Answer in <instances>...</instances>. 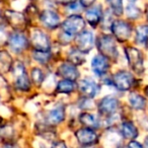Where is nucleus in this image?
<instances>
[{"mask_svg": "<svg viewBox=\"0 0 148 148\" xmlns=\"http://www.w3.org/2000/svg\"><path fill=\"white\" fill-rule=\"evenodd\" d=\"M13 61L11 56L7 51H0V73L5 74L9 72L12 68Z\"/></svg>", "mask_w": 148, "mask_h": 148, "instance_id": "obj_19", "label": "nucleus"}, {"mask_svg": "<svg viewBox=\"0 0 148 148\" xmlns=\"http://www.w3.org/2000/svg\"><path fill=\"white\" fill-rule=\"evenodd\" d=\"M75 135H76L79 143L84 146L93 145L99 140L97 134L92 129H89V128H81L78 131H76Z\"/></svg>", "mask_w": 148, "mask_h": 148, "instance_id": "obj_14", "label": "nucleus"}, {"mask_svg": "<svg viewBox=\"0 0 148 148\" xmlns=\"http://www.w3.org/2000/svg\"><path fill=\"white\" fill-rule=\"evenodd\" d=\"M5 18L7 23L18 33H21L23 29H27V21L25 17V14L13 10H7L5 12Z\"/></svg>", "mask_w": 148, "mask_h": 148, "instance_id": "obj_8", "label": "nucleus"}, {"mask_svg": "<svg viewBox=\"0 0 148 148\" xmlns=\"http://www.w3.org/2000/svg\"><path fill=\"white\" fill-rule=\"evenodd\" d=\"M125 11L127 16L131 19H137L140 16V14H141V11L136 6L135 2H127Z\"/></svg>", "mask_w": 148, "mask_h": 148, "instance_id": "obj_26", "label": "nucleus"}, {"mask_svg": "<svg viewBox=\"0 0 148 148\" xmlns=\"http://www.w3.org/2000/svg\"><path fill=\"white\" fill-rule=\"evenodd\" d=\"M118 108H119V101L111 95L101 99L97 105V110H99V114L106 116V117H110V116L114 115L118 110Z\"/></svg>", "mask_w": 148, "mask_h": 148, "instance_id": "obj_9", "label": "nucleus"}, {"mask_svg": "<svg viewBox=\"0 0 148 148\" xmlns=\"http://www.w3.org/2000/svg\"><path fill=\"white\" fill-rule=\"evenodd\" d=\"M79 121L82 125L89 129H97L99 127V121L95 115L89 113H82L79 116Z\"/></svg>", "mask_w": 148, "mask_h": 148, "instance_id": "obj_20", "label": "nucleus"}, {"mask_svg": "<svg viewBox=\"0 0 148 148\" xmlns=\"http://www.w3.org/2000/svg\"><path fill=\"white\" fill-rule=\"evenodd\" d=\"M144 92H145V95H147V97H148V86L145 87V89H144Z\"/></svg>", "mask_w": 148, "mask_h": 148, "instance_id": "obj_35", "label": "nucleus"}, {"mask_svg": "<svg viewBox=\"0 0 148 148\" xmlns=\"http://www.w3.org/2000/svg\"><path fill=\"white\" fill-rule=\"evenodd\" d=\"M68 60L71 64L75 66H78V65H82L83 63L85 62V57L83 55L82 52H80L78 49H72L69 53V57H68Z\"/></svg>", "mask_w": 148, "mask_h": 148, "instance_id": "obj_24", "label": "nucleus"}, {"mask_svg": "<svg viewBox=\"0 0 148 148\" xmlns=\"http://www.w3.org/2000/svg\"><path fill=\"white\" fill-rule=\"evenodd\" d=\"M56 2L63 5H72L76 3V0H56Z\"/></svg>", "mask_w": 148, "mask_h": 148, "instance_id": "obj_32", "label": "nucleus"}, {"mask_svg": "<svg viewBox=\"0 0 148 148\" xmlns=\"http://www.w3.org/2000/svg\"><path fill=\"white\" fill-rule=\"evenodd\" d=\"M129 103L130 106L133 108L134 110H138L141 111L144 110L146 107V99L144 97L138 95L136 92H131L129 95Z\"/></svg>", "mask_w": 148, "mask_h": 148, "instance_id": "obj_23", "label": "nucleus"}, {"mask_svg": "<svg viewBox=\"0 0 148 148\" xmlns=\"http://www.w3.org/2000/svg\"><path fill=\"white\" fill-rule=\"evenodd\" d=\"M103 13L101 6L97 5V6H93L87 9L86 12H85V19L91 27H95L99 25V23L103 19Z\"/></svg>", "mask_w": 148, "mask_h": 148, "instance_id": "obj_17", "label": "nucleus"}, {"mask_svg": "<svg viewBox=\"0 0 148 148\" xmlns=\"http://www.w3.org/2000/svg\"><path fill=\"white\" fill-rule=\"evenodd\" d=\"M78 88L85 99H93L99 92V85L90 78H85L79 82Z\"/></svg>", "mask_w": 148, "mask_h": 148, "instance_id": "obj_12", "label": "nucleus"}, {"mask_svg": "<svg viewBox=\"0 0 148 148\" xmlns=\"http://www.w3.org/2000/svg\"><path fill=\"white\" fill-rule=\"evenodd\" d=\"M91 69L97 76H103L109 71L110 64L109 60L101 55H97L91 61Z\"/></svg>", "mask_w": 148, "mask_h": 148, "instance_id": "obj_16", "label": "nucleus"}, {"mask_svg": "<svg viewBox=\"0 0 148 148\" xmlns=\"http://www.w3.org/2000/svg\"><path fill=\"white\" fill-rule=\"evenodd\" d=\"M147 139H148V137H147Z\"/></svg>", "mask_w": 148, "mask_h": 148, "instance_id": "obj_38", "label": "nucleus"}, {"mask_svg": "<svg viewBox=\"0 0 148 148\" xmlns=\"http://www.w3.org/2000/svg\"><path fill=\"white\" fill-rule=\"evenodd\" d=\"M110 6L112 8L114 14H116L117 16L123 14L124 7H123V0H108Z\"/></svg>", "mask_w": 148, "mask_h": 148, "instance_id": "obj_27", "label": "nucleus"}, {"mask_svg": "<svg viewBox=\"0 0 148 148\" xmlns=\"http://www.w3.org/2000/svg\"><path fill=\"white\" fill-rule=\"evenodd\" d=\"M121 134L126 139H135L138 136V130L132 122H124L121 125Z\"/></svg>", "mask_w": 148, "mask_h": 148, "instance_id": "obj_21", "label": "nucleus"}, {"mask_svg": "<svg viewBox=\"0 0 148 148\" xmlns=\"http://www.w3.org/2000/svg\"><path fill=\"white\" fill-rule=\"evenodd\" d=\"M97 50L101 53V56L107 58L111 61H117L119 57L116 42L112 36L110 35H101L97 38Z\"/></svg>", "mask_w": 148, "mask_h": 148, "instance_id": "obj_1", "label": "nucleus"}, {"mask_svg": "<svg viewBox=\"0 0 148 148\" xmlns=\"http://www.w3.org/2000/svg\"><path fill=\"white\" fill-rule=\"evenodd\" d=\"M31 76H32L33 82L35 83L36 85H38V86H40V85L43 83L44 79H45V75H44L43 71H42L40 68H33V69H32Z\"/></svg>", "mask_w": 148, "mask_h": 148, "instance_id": "obj_28", "label": "nucleus"}, {"mask_svg": "<svg viewBox=\"0 0 148 148\" xmlns=\"http://www.w3.org/2000/svg\"><path fill=\"white\" fill-rule=\"evenodd\" d=\"M114 86L122 91H127L134 87L136 80L131 73L127 71H119L113 75L112 78Z\"/></svg>", "mask_w": 148, "mask_h": 148, "instance_id": "obj_5", "label": "nucleus"}, {"mask_svg": "<svg viewBox=\"0 0 148 148\" xmlns=\"http://www.w3.org/2000/svg\"><path fill=\"white\" fill-rule=\"evenodd\" d=\"M32 46L37 52H49L51 49V43L47 34L39 29H35L31 34Z\"/></svg>", "mask_w": 148, "mask_h": 148, "instance_id": "obj_6", "label": "nucleus"}, {"mask_svg": "<svg viewBox=\"0 0 148 148\" xmlns=\"http://www.w3.org/2000/svg\"><path fill=\"white\" fill-rule=\"evenodd\" d=\"M51 148H67V146L63 141H57L52 145Z\"/></svg>", "mask_w": 148, "mask_h": 148, "instance_id": "obj_33", "label": "nucleus"}, {"mask_svg": "<svg viewBox=\"0 0 148 148\" xmlns=\"http://www.w3.org/2000/svg\"><path fill=\"white\" fill-rule=\"evenodd\" d=\"M125 54L130 68L137 74L143 73L144 64H143V56H142L141 51L138 50L137 48L127 47L125 49Z\"/></svg>", "mask_w": 148, "mask_h": 148, "instance_id": "obj_4", "label": "nucleus"}, {"mask_svg": "<svg viewBox=\"0 0 148 148\" xmlns=\"http://www.w3.org/2000/svg\"><path fill=\"white\" fill-rule=\"evenodd\" d=\"M40 19L47 29H54L60 25V17L54 10H43L40 13Z\"/></svg>", "mask_w": 148, "mask_h": 148, "instance_id": "obj_15", "label": "nucleus"}, {"mask_svg": "<svg viewBox=\"0 0 148 148\" xmlns=\"http://www.w3.org/2000/svg\"><path fill=\"white\" fill-rule=\"evenodd\" d=\"M128 147L129 148H144L141 144L138 143V142H136V141H131L129 143V145H128Z\"/></svg>", "mask_w": 148, "mask_h": 148, "instance_id": "obj_34", "label": "nucleus"}, {"mask_svg": "<svg viewBox=\"0 0 148 148\" xmlns=\"http://www.w3.org/2000/svg\"><path fill=\"white\" fill-rule=\"evenodd\" d=\"M135 41L139 46L148 47V25H141L136 29Z\"/></svg>", "mask_w": 148, "mask_h": 148, "instance_id": "obj_22", "label": "nucleus"}, {"mask_svg": "<svg viewBox=\"0 0 148 148\" xmlns=\"http://www.w3.org/2000/svg\"><path fill=\"white\" fill-rule=\"evenodd\" d=\"M7 44L14 53H21L23 50L27 48L29 41L23 34L16 32V33H13L9 36L8 40H7Z\"/></svg>", "mask_w": 148, "mask_h": 148, "instance_id": "obj_10", "label": "nucleus"}, {"mask_svg": "<svg viewBox=\"0 0 148 148\" xmlns=\"http://www.w3.org/2000/svg\"><path fill=\"white\" fill-rule=\"evenodd\" d=\"M8 37H9V36L7 35L5 29L3 27H1V25H0V45H2V44H4L5 42H7V40H8Z\"/></svg>", "mask_w": 148, "mask_h": 148, "instance_id": "obj_30", "label": "nucleus"}, {"mask_svg": "<svg viewBox=\"0 0 148 148\" xmlns=\"http://www.w3.org/2000/svg\"><path fill=\"white\" fill-rule=\"evenodd\" d=\"M57 75H59L63 79L75 81L79 77V72L75 65L71 64L70 62H65L58 67Z\"/></svg>", "mask_w": 148, "mask_h": 148, "instance_id": "obj_13", "label": "nucleus"}, {"mask_svg": "<svg viewBox=\"0 0 148 148\" xmlns=\"http://www.w3.org/2000/svg\"><path fill=\"white\" fill-rule=\"evenodd\" d=\"M95 2V0H80L81 6H83L84 8H90Z\"/></svg>", "mask_w": 148, "mask_h": 148, "instance_id": "obj_31", "label": "nucleus"}, {"mask_svg": "<svg viewBox=\"0 0 148 148\" xmlns=\"http://www.w3.org/2000/svg\"><path fill=\"white\" fill-rule=\"evenodd\" d=\"M33 58L36 60V61L40 62L41 64H47L48 61L51 58V55H50L49 52H37L35 51L33 53Z\"/></svg>", "mask_w": 148, "mask_h": 148, "instance_id": "obj_29", "label": "nucleus"}, {"mask_svg": "<svg viewBox=\"0 0 148 148\" xmlns=\"http://www.w3.org/2000/svg\"><path fill=\"white\" fill-rule=\"evenodd\" d=\"M13 75H14V85L15 88L21 91H29L31 89V81L27 76L25 67L21 62H15L11 68Z\"/></svg>", "mask_w": 148, "mask_h": 148, "instance_id": "obj_3", "label": "nucleus"}, {"mask_svg": "<svg viewBox=\"0 0 148 148\" xmlns=\"http://www.w3.org/2000/svg\"><path fill=\"white\" fill-rule=\"evenodd\" d=\"M62 31L69 37L77 36L82 33L85 27V21L78 14L69 15L62 23Z\"/></svg>", "mask_w": 148, "mask_h": 148, "instance_id": "obj_2", "label": "nucleus"}, {"mask_svg": "<svg viewBox=\"0 0 148 148\" xmlns=\"http://www.w3.org/2000/svg\"><path fill=\"white\" fill-rule=\"evenodd\" d=\"M117 148H129V147H125V146H119V147Z\"/></svg>", "mask_w": 148, "mask_h": 148, "instance_id": "obj_36", "label": "nucleus"}, {"mask_svg": "<svg viewBox=\"0 0 148 148\" xmlns=\"http://www.w3.org/2000/svg\"><path fill=\"white\" fill-rule=\"evenodd\" d=\"M111 31L114 37L119 42H126L132 35V25L125 21H114L111 25Z\"/></svg>", "mask_w": 148, "mask_h": 148, "instance_id": "obj_7", "label": "nucleus"}, {"mask_svg": "<svg viewBox=\"0 0 148 148\" xmlns=\"http://www.w3.org/2000/svg\"><path fill=\"white\" fill-rule=\"evenodd\" d=\"M76 45L77 49L80 52H82L83 54L90 52L93 48V45H95L93 34L89 31H83L82 33L77 35Z\"/></svg>", "mask_w": 148, "mask_h": 148, "instance_id": "obj_11", "label": "nucleus"}, {"mask_svg": "<svg viewBox=\"0 0 148 148\" xmlns=\"http://www.w3.org/2000/svg\"><path fill=\"white\" fill-rule=\"evenodd\" d=\"M146 16H147V21H148V8H147V10H146Z\"/></svg>", "mask_w": 148, "mask_h": 148, "instance_id": "obj_37", "label": "nucleus"}, {"mask_svg": "<svg viewBox=\"0 0 148 148\" xmlns=\"http://www.w3.org/2000/svg\"><path fill=\"white\" fill-rule=\"evenodd\" d=\"M65 119V108L63 106H58V107L52 109L49 111L47 115V122L50 125H57L63 122Z\"/></svg>", "mask_w": 148, "mask_h": 148, "instance_id": "obj_18", "label": "nucleus"}, {"mask_svg": "<svg viewBox=\"0 0 148 148\" xmlns=\"http://www.w3.org/2000/svg\"><path fill=\"white\" fill-rule=\"evenodd\" d=\"M75 89V82L67 79H63L58 82L56 90L59 93H70Z\"/></svg>", "mask_w": 148, "mask_h": 148, "instance_id": "obj_25", "label": "nucleus"}]
</instances>
